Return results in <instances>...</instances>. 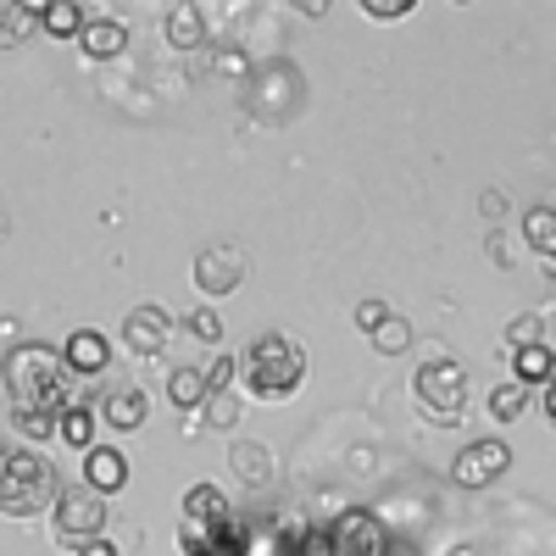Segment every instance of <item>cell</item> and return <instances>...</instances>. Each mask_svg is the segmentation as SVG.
Instances as JSON below:
<instances>
[{
	"mask_svg": "<svg viewBox=\"0 0 556 556\" xmlns=\"http://www.w3.org/2000/svg\"><path fill=\"white\" fill-rule=\"evenodd\" d=\"M146 417H151V401H146V390H134V384L101 401V424H112L117 434H134V429H146Z\"/></svg>",
	"mask_w": 556,
	"mask_h": 556,
	"instance_id": "cell-13",
	"label": "cell"
},
{
	"mask_svg": "<svg viewBox=\"0 0 556 556\" xmlns=\"http://www.w3.org/2000/svg\"><path fill=\"white\" fill-rule=\"evenodd\" d=\"M167 45H178V51H195V45H206V17H201V7L178 0V7L167 12Z\"/></svg>",
	"mask_w": 556,
	"mask_h": 556,
	"instance_id": "cell-16",
	"label": "cell"
},
{
	"mask_svg": "<svg viewBox=\"0 0 556 556\" xmlns=\"http://www.w3.org/2000/svg\"><path fill=\"white\" fill-rule=\"evenodd\" d=\"M178 545H184V556H245V534L235 529V518L228 523H184Z\"/></svg>",
	"mask_w": 556,
	"mask_h": 556,
	"instance_id": "cell-9",
	"label": "cell"
},
{
	"mask_svg": "<svg viewBox=\"0 0 556 556\" xmlns=\"http://www.w3.org/2000/svg\"><path fill=\"white\" fill-rule=\"evenodd\" d=\"M529 406V390L513 379V384H495L490 390V417H495V424H513V417Z\"/></svg>",
	"mask_w": 556,
	"mask_h": 556,
	"instance_id": "cell-24",
	"label": "cell"
},
{
	"mask_svg": "<svg viewBox=\"0 0 556 556\" xmlns=\"http://www.w3.org/2000/svg\"><path fill=\"white\" fill-rule=\"evenodd\" d=\"M506 468H513V445H501V440H473L468 451L456 456L451 479H456L462 490H484V484H490V479H501Z\"/></svg>",
	"mask_w": 556,
	"mask_h": 556,
	"instance_id": "cell-6",
	"label": "cell"
},
{
	"mask_svg": "<svg viewBox=\"0 0 556 556\" xmlns=\"http://www.w3.org/2000/svg\"><path fill=\"white\" fill-rule=\"evenodd\" d=\"M412 395H417L429 424L451 429V424H462V412H468V367H462L456 356H434V362L417 367Z\"/></svg>",
	"mask_w": 556,
	"mask_h": 556,
	"instance_id": "cell-4",
	"label": "cell"
},
{
	"mask_svg": "<svg viewBox=\"0 0 556 556\" xmlns=\"http://www.w3.org/2000/svg\"><path fill=\"white\" fill-rule=\"evenodd\" d=\"M334 534H340L345 556H384V529H379L374 513H345Z\"/></svg>",
	"mask_w": 556,
	"mask_h": 556,
	"instance_id": "cell-12",
	"label": "cell"
},
{
	"mask_svg": "<svg viewBox=\"0 0 556 556\" xmlns=\"http://www.w3.org/2000/svg\"><path fill=\"white\" fill-rule=\"evenodd\" d=\"M235 513H228V501H223V490L217 484H190L184 490V523H228Z\"/></svg>",
	"mask_w": 556,
	"mask_h": 556,
	"instance_id": "cell-14",
	"label": "cell"
},
{
	"mask_svg": "<svg viewBox=\"0 0 556 556\" xmlns=\"http://www.w3.org/2000/svg\"><path fill=\"white\" fill-rule=\"evenodd\" d=\"M240 285H245V251H235V245L201 251V262H195V290L201 295H228Z\"/></svg>",
	"mask_w": 556,
	"mask_h": 556,
	"instance_id": "cell-7",
	"label": "cell"
},
{
	"mask_svg": "<svg viewBox=\"0 0 556 556\" xmlns=\"http://www.w3.org/2000/svg\"><path fill=\"white\" fill-rule=\"evenodd\" d=\"M523 240H529V245H534V251L551 262L545 273L556 278V212H551V206H534V212L523 217Z\"/></svg>",
	"mask_w": 556,
	"mask_h": 556,
	"instance_id": "cell-19",
	"label": "cell"
},
{
	"mask_svg": "<svg viewBox=\"0 0 556 556\" xmlns=\"http://www.w3.org/2000/svg\"><path fill=\"white\" fill-rule=\"evenodd\" d=\"M84 56H96V62H112V56H123V45H128V28L117 23V17H89V28H84Z\"/></svg>",
	"mask_w": 556,
	"mask_h": 556,
	"instance_id": "cell-15",
	"label": "cell"
},
{
	"mask_svg": "<svg viewBox=\"0 0 556 556\" xmlns=\"http://www.w3.org/2000/svg\"><path fill=\"white\" fill-rule=\"evenodd\" d=\"M556 379V356H551V345H518V384L529 390V384H551Z\"/></svg>",
	"mask_w": 556,
	"mask_h": 556,
	"instance_id": "cell-21",
	"label": "cell"
},
{
	"mask_svg": "<svg viewBox=\"0 0 556 556\" xmlns=\"http://www.w3.org/2000/svg\"><path fill=\"white\" fill-rule=\"evenodd\" d=\"M39 28H45V34H56V39H84L89 17H84L78 0H51V7L39 12Z\"/></svg>",
	"mask_w": 556,
	"mask_h": 556,
	"instance_id": "cell-18",
	"label": "cell"
},
{
	"mask_svg": "<svg viewBox=\"0 0 556 556\" xmlns=\"http://www.w3.org/2000/svg\"><path fill=\"white\" fill-rule=\"evenodd\" d=\"M0 379H7V395L17 401V412H51V417H62V406H73L62 351L39 345V340L7 351V367H0Z\"/></svg>",
	"mask_w": 556,
	"mask_h": 556,
	"instance_id": "cell-1",
	"label": "cell"
},
{
	"mask_svg": "<svg viewBox=\"0 0 556 556\" xmlns=\"http://www.w3.org/2000/svg\"><path fill=\"white\" fill-rule=\"evenodd\" d=\"M56 434L67 440V445H78V451H89V445H96V412H89V406H62V417H56Z\"/></svg>",
	"mask_w": 556,
	"mask_h": 556,
	"instance_id": "cell-22",
	"label": "cell"
},
{
	"mask_svg": "<svg viewBox=\"0 0 556 556\" xmlns=\"http://www.w3.org/2000/svg\"><path fill=\"white\" fill-rule=\"evenodd\" d=\"M206 424L212 429H235L240 424V395H212L206 401Z\"/></svg>",
	"mask_w": 556,
	"mask_h": 556,
	"instance_id": "cell-27",
	"label": "cell"
},
{
	"mask_svg": "<svg viewBox=\"0 0 556 556\" xmlns=\"http://www.w3.org/2000/svg\"><path fill=\"white\" fill-rule=\"evenodd\" d=\"M62 501L56 468L45 462L34 445H17L0 456V513L7 518H39Z\"/></svg>",
	"mask_w": 556,
	"mask_h": 556,
	"instance_id": "cell-3",
	"label": "cell"
},
{
	"mask_svg": "<svg viewBox=\"0 0 556 556\" xmlns=\"http://www.w3.org/2000/svg\"><path fill=\"white\" fill-rule=\"evenodd\" d=\"M540 401H545V424H551V429H556V379H551V384H545V395H540Z\"/></svg>",
	"mask_w": 556,
	"mask_h": 556,
	"instance_id": "cell-33",
	"label": "cell"
},
{
	"mask_svg": "<svg viewBox=\"0 0 556 556\" xmlns=\"http://www.w3.org/2000/svg\"><path fill=\"white\" fill-rule=\"evenodd\" d=\"M228 468H235L245 484H267L273 479V451L256 445V440H240V445H228Z\"/></svg>",
	"mask_w": 556,
	"mask_h": 556,
	"instance_id": "cell-17",
	"label": "cell"
},
{
	"mask_svg": "<svg viewBox=\"0 0 556 556\" xmlns=\"http://www.w3.org/2000/svg\"><path fill=\"white\" fill-rule=\"evenodd\" d=\"M84 484L96 495H117L128 484V456L117 445H89L84 451Z\"/></svg>",
	"mask_w": 556,
	"mask_h": 556,
	"instance_id": "cell-10",
	"label": "cell"
},
{
	"mask_svg": "<svg viewBox=\"0 0 556 556\" xmlns=\"http://www.w3.org/2000/svg\"><path fill=\"white\" fill-rule=\"evenodd\" d=\"M374 345H379V356H401V351L412 345V329H406V323L390 312V317H384V329L374 334Z\"/></svg>",
	"mask_w": 556,
	"mask_h": 556,
	"instance_id": "cell-25",
	"label": "cell"
},
{
	"mask_svg": "<svg viewBox=\"0 0 556 556\" xmlns=\"http://www.w3.org/2000/svg\"><path fill=\"white\" fill-rule=\"evenodd\" d=\"M167 401H173L178 412L206 406V374H201V367H178V374L167 379Z\"/></svg>",
	"mask_w": 556,
	"mask_h": 556,
	"instance_id": "cell-20",
	"label": "cell"
},
{
	"mask_svg": "<svg viewBox=\"0 0 556 556\" xmlns=\"http://www.w3.org/2000/svg\"><path fill=\"white\" fill-rule=\"evenodd\" d=\"M184 329H190L195 340H206V345H217V340H223V317L201 306V312H190V317H184Z\"/></svg>",
	"mask_w": 556,
	"mask_h": 556,
	"instance_id": "cell-28",
	"label": "cell"
},
{
	"mask_svg": "<svg viewBox=\"0 0 556 556\" xmlns=\"http://www.w3.org/2000/svg\"><path fill=\"white\" fill-rule=\"evenodd\" d=\"M306 379V345L290 334H262L245 356H240V390L262 406L290 401Z\"/></svg>",
	"mask_w": 556,
	"mask_h": 556,
	"instance_id": "cell-2",
	"label": "cell"
},
{
	"mask_svg": "<svg viewBox=\"0 0 556 556\" xmlns=\"http://www.w3.org/2000/svg\"><path fill=\"white\" fill-rule=\"evenodd\" d=\"M34 28H39V12H34V7H17V0H0V45H23Z\"/></svg>",
	"mask_w": 556,
	"mask_h": 556,
	"instance_id": "cell-23",
	"label": "cell"
},
{
	"mask_svg": "<svg viewBox=\"0 0 556 556\" xmlns=\"http://www.w3.org/2000/svg\"><path fill=\"white\" fill-rule=\"evenodd\" d=\"M62 362H67V374H84V379H89V374H101V367L112 362V340H106L101 329H73Z\"/></svg>",
	"mask_w": 556,
	"mask_h": 556,
	"instance_id": "cell-11",
	"label": "cell"
},
{
	"mask_svg": "<svg viewBox=\"0 0 556 556\" xmlns=\"http://www.w3.org/2000/svg\"><path fill=\"white\" fill-rule=\"evenodd\" d=\"M17 429H23L28 440H51V434H56V417H51V412H17Z\"/></svg>",
	"mask_w": 556,
	"mask_h": 556,
	"instance_id": "cell-30",
	"label": "cell"
},
{
	"mask_svg": "<svg viewBox=\"0 0 556 556\" xmlns=\"http://www.w3.org/2000/svg\"><path fill=\"white\" fill-rule=\"evenodd\" d=\"M362 12H367V17H406L412 0H390V7H379V0H362Z\"/></svg>",
	"mask_w": 556,
	"mask_h": 556,
	"instance_id": "cell-31",
	"label": "cell"
},
{
	"mask_svg": "<svg viewBox=\"0 0 556 556\" xmlns=\"http://www.w3.org/2000/svg\"><path fill=\"white\" fill-rule=\"evenodd\" d=\"M295 556H345V551H340V534L334 529H312V534H301Z\"/></svg>",
	"mask_w": 556,
	"mask_h": 556,
	"instance_id": "cell-26",
	"label": "cell"
},
{
	"mask_svg": "<svg viewBox=\"0 0 556 556\" xmlns=\"http://www.w3.org/2000/svg\"><path fill=\"white\" fill-rule=\"evenodd\" d=\"M51 529H56V545L67 551H84L89 540H106V495L96 490H62V501L51 506Z\"/></svg>",
	"mask_w": 556,
	"mask_h": 556,
	"instance_id": "cell-5",
	"label": "cell"
},
{
	"mask_svg": "<svg viewBox=\"0 0 556 556\" xmlns=\"http://www.w3.org/2000/svg\"><path fill=\"white\" fill-rule=\"evenodd\" d=\"M384 317H390V306H384V301H362V306H356V329H362L367 340H374V334L384 329Z\"/></svg>",
	"mask_w": 556,
	"mask_h": 556,
	"instance_id": "cell-29",
	"label": "cell"
},
{
	"mask_svg": "<svg viewBox=\"0 0 556 556\" xmlns=\"http://www.w3.org/2000/svg\"><path fill=\"white\" fill-rule=\"evenodd\" d=\"M78 556H117V545H112V540H89Z\"/></svg>",
	"mask_w": 556,
	"mask_h": 556,
	"instance_id": "cell-32",
	"label": "cell"
},
{
	"mask_svg": "<svg viewBox=\"0 0 556 556\" xmlns=\"http://www.w3.org/2000/svg\"><path fill=\"white\" fill-rule=\"evenodd\" d=\"M167 334H173V323H167L162 306H134V312L123 317V345H128L134 356H162V351H167Z\"/></svg>",
	"mask_w": 556,
	"mask_h": 556,
	"instance_id": "cell-8",
	"label": "cell"
}]
</instances>
